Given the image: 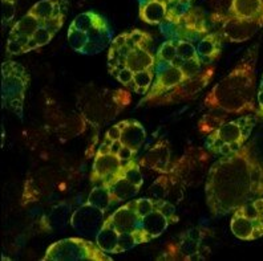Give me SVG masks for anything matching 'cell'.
Segmentation results:
<instances>
[{
	"instance_id": "1",
	"label": "cell",
	"mask_w": 263,
	"mask_h": 261,
	"mask_svg": "<svg viewBox=\"0 0 263 261\" xmlns=\"http://www.w3.org/2000/svg\"><path fill=\"white\" fill-rule=\"evenodd\" d=\"M173 203L157 197L132 199L106 217L96 243L109 255H120L160 237L178 222Z\"/></svg>"
},
{
	"instance_id": "2",
	"label": "cell",
	"mask_w": 263,
	"mask_h": 261,
	"mask_svg": "<svg viewBox=\"0 0 263 261\" xmlns=\"http://www.w3.org/2000/svg\"><path fill=\"white\" fill-rule=\"evenodd\" d=\"M205 195L214 216L228 215L263 196V165L254 154L253 145H245L213 163L206 176Z\"/></svg>"
},
{
	"instance_id": "3",
	"label": "cell",
	"mask_w": 263,
	"mask_h": 261,
	"mask_svg": "<svg viewBox=\"0 0 263 261\" xmlns=\"http://www.w3.org/2000/svg\"><path fill=\"white\" fill-rule=\"evenodd\" d=\"M153 37L142 29H132L115 37L108 51V72L126 89L145 96L151 89L156 68Z\"/></svg>"
},
{
	"instance_id": "4",
	"label": "cell",
	"mask_w": 263,
	"mask_h": 261,
	"mask_svg": "<svg viewBox=\"0 0 263 261\" xmlns=\"http://www.w3.org/2000/svg\"><path fill=\"white\" fill-rule=\"evenodd\" d=\"M64 19L60 0L35 3L11 28L7 37V54L20 56L48 45L61 29Z\"/></svg>"
},
{
	"instance_id": "5",
	"label": "cell",
	"mask_w": 263,
	"mask_h": 261,
	"mask_svg": "<svg viewBox=\"0 0 263 261\" xmlns=\"http://www.w3.org/2000/svg\"><path fill=\"white\" fill-rule=\"evenodd\" d=\"M255 56L242 60L206 94L205 106L214 112H255Z\"/></svg>"
},
{
	"instance_id": "6",
	"label": "cell",
	"mask_w": 263,
	"mask_h": 261,
	"mask_svg": "<svg viewBox=\"0 0 263 261\" xmlns=\"http://www.w3.org/2000/svg\"><path fill=\"white\" fill-rule=\"evenodd\" d=\"M112 29L100 13L87 11L77 15L68 28V43L84 56L99 54L112 43Z\"/></svg>"
},
{
	"instance_id": "7",
	"label": "cell",
	"mask_w": 263,
	"mask_h": 261,
	"mask_svg": "<svg viewBox=\"0 0 263 261\" xmlns=\"http://www.w3.org/2000/svg\"><path fill=\"white\" fill-rule=\"evenodd\" d=\"M219 20L229 42H247L263 27V0H231L228 13Z\"/></svg>"
},
{
	"instance_id": "8",
	"label": "cell",
	"mask_w": 263,
	"mask_h": 261,
	"mask_svg": "<svg viewBox=\"0 0 263 261\" xmlns=\"http://www.w3.org/2000/svg\"><path fill=\"white\" fill-rule=\"evenodd\" d=\"M142 183L144 178L140 163L133 159L124 175L95 186L88 196V202L108 212L115 204L132 200L140 192Z\"/></svg>"
},
{
	"instance_id": "9",
	"label": "cell",
	"mask_w": 263,
	"mask_h": 261,
	"mask_svg": "<svg viewBox=\"0 0 263 261\" xmlns=\"http://www.w3.org/2000/svg\"><path fill=\"white\" fill-rule=\"evenodd\" d=\"M257 124L254 115H243L234 121L223 122L210 131L206 138V149L215 155L226 156L235 153L246 145Z\"/></svg>"
},
{
	"instance_id": "10",
	"label": "cell",
	"mask_w": 263,
	"mask_h": 261,
	"mask_svg": "<svg viewBox=\"0 0 263 261\" xmlns=\"http://www.w3.org/2000/svg\"><path fill=\"white\" fill-rule=\"evenodd\" d=\"M130 104V94L125 89H96L84 99L81 114L89 124L101 128L112 121Z\"/></svg>"
},
{
	"instance_id": "11",
	"label": "cell",
	"mask_w": 263,
	"mask_h": 261,
	"mask_svg": "<svg viewBox=\"0 0 263 261\" xmlns=\"http://www.w3.org/2000/svg\"><path fill=\"white\" fill-rule=\"evenodd\" d=\"M31 83L28 70L13 60L2 64V105L20 119L24 115V101Z\"/></svg>"
},
{
	"instance_id": "12",
	"label": "cell",
	"mask_w": 263,
	"mask_h": 261,
	"mask_svg": "<svg viewBox=\"0 0 263 261\" xmlns=\"http://www.w3.org/2000/svg\"><path fill=\"white\" fill-rule=\"evenodd\" d=\"M43 261H112L109 253L99 244L83 237H69L53 243L48 247Z\"/></svg>"
},
{
	"instance_id": "13",
	"label": "cell",
	"mask_w": 263,
	"mask_h": 261,
	"mask_svg": "<svg viewBox=\"0 0 263 261\" xmlns=\"http://www.w3.org/2000/svg\"><path fill=\"white\" fill-rule=\"evenodd\" d=\"M231 233L245 242H253L263 236V196L242 204L233 211Z\"/></svg>"
},
{
	"instance_id": "14",
	"label": "cell",
	"mask_w": 263,
	"mask_h": 261,
	"mask_svg": "<svg viewBox=\"0 0 263 261\" xmlns=\"http://www.w3.org/2000/svg\"><path fill=\"white\" fill-rule=\"evenodd\" d=\"M183 80H186V76L183 74L180 68L174 67L173 64L166 63V61L157 60L156 58V68H154V78L149 92L142 97L138 105L141 106L144 104H152L154 99L160 98L165 93L180 85Z\"/></svg>"
},
{
	"instance_id": "15",
	"label": "cell",
	"mask_w": 263,
	"mask_h": 261,
	"mask_svg": "<svg viewBox=\"0 0 263 261\" xmlns=\"http://www.w3.org/2000/svg\"><path fill=\"white\" fill-rule=\"evenodd\" d=\"M105 213L106 212L104 210L87 202L71 213L69 226L72 227L74 232L81 233L84 236L96 237L106 219Z\"/></svg>"
},
{
	"instance_id": "16",
	"label": "cell",
	"mask_w": 263,
	"mask_h": 261,
	"mask_svg": "<svg viewBox=\"0 0 263 261\" xmlns=\"http://www.w3.org/2000/svg\"><path fill=\"white\" fill-rule=\"evenodd\" d=\"M130 162L132 160L124 162L119 155L113 153H105V151L97 150L93 158L92 171H90V183L96 186L124 175V172L126 171Z\"/></svg>"
},
{
	"instance_id": "17",
	"label": "cell",
	"mask_w": 263,
	"mask_h": 261,
	"mask_svg": "<svg viewBox=\"0 0 263 261\" xmlns=\"http://www.w3.org/2000/svg\"><path fill=\"white\" fill-rule=\"evenodd\" d=\"M212 73L213 72L210 69L201 70L198 74L183 80L180 85H177L176 88L165 93L164 96H161L160 98L154 99L152 104H158V105H162V104H176V102L196 98L197 94L210 83L213 77Z\"/></svg>"
},
{
	"instance_id": "18",
	"label": "cell",
	"mask_w": 263,
	"mask_h": 261,
	"mask_svg": "<svg viewBox=\"0 0 263 261\" xmlns=\"http://www.w3.org/2000/svg\"><path fill=\"white\" fill-rule=\"evenodd\" d=\"M170 146L165 139L152 146L144 156L140 159V166H144L152 171L167 174L170 171Z\"/></svg>"
},
{
	"instance_id": "19",
	"label": "cell",
	"mask_w": 263,
	"mask_h": 261,
	"mask_svg": "<svg viewBox=\"0 0 263 261\" xmlns=\"http://www.w3.org/2000/svg\"><path fill=\"white\" fill-rule=\"evenodd\" d=\"M117 125L120 129L117 139L124 146L137 154L146 140V131H145L144 126L136 119H125V121L119 122Z\"/></svg>"
},
{
	"instance_id": "20",
	"label": "cell",
	"mask_w": 263,
	"mask_h": 261,
	"mask_svg": "<svg viewBox=\"0 0 263 261\" xmlns=\"http://www.w3.org/2000/svg\"><path fill=\"white\" fill-rule=\"evenodd\" d=\"M140 19L151 26H160L164 22L169 10L167 0H138Z\"/></svg>"
},
{
	"instance_id": "21",
	"label": "cell",
	"mask_w": 263,
	"mask_h": 261,
	"mask_svg": "<svg viewBox=\"0 0 263 261\" xmlns=\"http://www.w3.org/2000/svg\"><path fill=\"white\" fill-rule=\"evenodd\" d=\"M69 213H71V204L61 202L51 208L49 213H47L42 223L43 229L45 231H51V232H61L64 231L67 224L69 223Z\"/></svg>"
},
{
	"instance_id": "22",
	"label": "cell",
	"mask_w": 263,
	"mask_h": 261,
	"mask_svg": "<svg viewBox=\"0 0 263 261\" xmlns=\"http://www.w3.org/2000/svg\"><path fill=\"white\" fill-rule=\"evenodd\" d=\"M198 56L203 65L213 64L221 54V38L218 33L209 32L196 44Z\"/></svg>"
},
{
	"instance_id": "23",
	"label": "cell",
	"mask_w": 263,
	"mask_h": 261,
	"mask_svg": "<svg viewBox=\"0 0 263 261\" xmlns=\"http://www.w3.org/2000/svg\"><path fill=\"white\" fill-rule=\"evenodd\" d=\"M177 47V56L185 61L190 60H201L197 52L196 44L186 40H176Z\"/></svg>"
},
{
	"instance_id": "24",
	"label": "cell",
	"mask_w": 263,
	"mask_h": 261,
	"mask_svg": "<svg viewBox=\"0 0 263 261\" xmlns=\"http://www.w3.org/2000/svg\"><path fill=\"white\" fill-rule=\"evenodd\" d=\"M16 13V0H2V20L3 27H7Z\"/></svg>"
},
{
	"instance_id": "25",
	"label": "cell",
	"mask_w": 263,
	"mask_h": 261,
	"mask_svg": "<svg viewBox=\"0 0 263 261\" xmlns=\"http://www.w3.org/2000/svg\"><path fill=\"white\" fill-rule=\"evenodd\" d=\"M257 101H258V115L263 117V76L262 80H260V85L259 89H258V94H257Z\"/></svg>"
},
{
	"instance_id": "26",
	"label": "cell",
	"mask_w": 263,
	"mask_h": 261,
	"mask_svg": "<svg viewBox=\"0 0 263 261\" xmlns=\"http://www.w3.org/2000/svg\"><path fill=\"white\" fill-rule=\"evenodd\" d=\"M193 2H196V0H167V3L170 4H176V3H183V4H192Z\"/></svg>"
}]
</instances>
